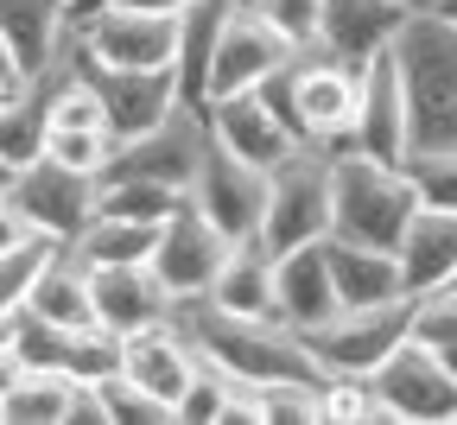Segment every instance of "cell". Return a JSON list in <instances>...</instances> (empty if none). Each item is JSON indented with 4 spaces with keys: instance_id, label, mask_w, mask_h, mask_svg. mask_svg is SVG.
Wrapping results in <instances>:
<instances>
[{
    "instance_id": "cell-1",
    "label": "cell",
    "mask_w": 457,
    "mask_h": 425,
    "mask_svg": "<svg viewBox=\"0 0 457 425\" xmlns=\"http://www.w3.org/2000/svg\"><path fill=\"white\" fill-rule=\"evenodd\" d=\"M171 324H185V337L197 343V355L210 369L236 375V381H324V362L312 355V343L286 324V318H236L216 312L210 298H191V305H171Z\"/></svg>"
},
{
    "instance_id": "cell-2",
    "label": "cell",
    "mask_w": 457,
    "mask_h": 425,
    "mask_svg": "<svg viewBox=\"0 0 457 425\" xmlns=\"http://www.w3.org/2000/svg\"><path fill=\"white\" fill-rule=\"evenodd\" d=\"M400 89H407V153H457V26L432 7L413 13L394 38Z\"/></svg>"
},
{
    "instance_id": "cell-3",
    "label": "cell",
    "mask_w": 457,
    "mask_h": 425,
    "mask_svg": "<svg viewBox=\"0 0 457 425\" xmlns=\"http://www.w3.org/2000/svg\"><path fill=\"white\" fill-rule=\"evenodd\" d=\"M413 216H420V197L394 159H369L350 146L330 153V235L337 241L400 254V235H407Z\"/></svg>"
},
{
    "instance_id": "cell-4",
    "label": "cell",
    "mask_w": 457,
    "mask_h": 425,
    "mask_svg": "<svg viewBox=\"0 0 457 425\" xmlns=\"http://www.w3.org/2000/svg\"><path fill=\"white\" fill-rule=\"evenodd\" d=\"M356 89H362V71L337 64L330 51H293L286 64L261 83V96L293 121V134L305 146H330L343 153L350 146V128H356Z\"/></svg>"
},
{
    "instance_id": "cell-5",
    "label": "cell",
    "mask_w": 457,
    "mask_h": 425,
    "mask_svg": "<svg viewBox=\"0 0 457 425\" xmlns=\"http://www.w3.org/2000/svg\"><path fill=\"white\" fill-rule=\"evenodd\" d=\"M330 235V146H299L267 171L261 241L273 254H293Z\"/></svg>"
},
{
    "instance_id": "cell-6",
    "label": "cell",
    "mask_w": 457,
    "mask_h": 425,
    "mask_svg": "<svg viewBox=\"0 0 457 425\" xmlns=\"http://www.w3.org/2000/svg\"><path fill=\"white\" fill-rule=\"evenodd\" d=\"M77 45L89 64L102 71H171V51H179V13H153V7H96V13H71Z\"/></svg>"
},
{
    "instance_id": "cell-7",
    "label": "cell",
    "mask_w": 457,
    "mask_h": 425,
    "mask_svg": "<svg viewBox=\"0 0 457 425\" xmlns=\"http://www.w3.org/2000/svg\"><path fill=\"white\" fill-rule=\"evenodd\" d=\"M204 146H210L204 108L179 102L159 128H146V134H134V140H114L108 165L96 171V185H114V178H153V185L191 191V178H197V165H204Z\"/></svg>"
},
{
    "instance_id": "cell-8",
    "label": "cell",
    "mask_w": 457,
    "mask_h": 425,
    "mask_svg": "<svg viewBox=\"0 0 457 425\" xmlns=\"http://www.w3.org/2000/svg\"><path fill=\"white\" fill-rule=\"evenodd\" d=\"M312 355L324 362V375H375L381 362L413 337V298H387V305H356L337 312L318 330H299Z\"/></svg>"
},
{
    "instance_id": "cell-9",
    "label": "cell",
    "mask_w": 457,
    "mask_h": 425,
    "mask_svg": "<svg viewBox=\"0 0 457 425\" xmlns=\"http://www.w3.org/2000/svg\"><path fill=\"white\" fill-rule=\"evenodd\" d=\"M369 381H375L387 419H407V425H457V375L438 362V349L420 343V337L400 343Z\"/></svg>"
},
{
    "instance_id": "cell-10",
    "label": "cell",
    "mask_w": 457,
    "mask_h": 425,
    "mask_svg": "<svg viewBox=\"0 0 457 425\" xmlns=\"http://www.w3.org/2000/svg\"><path fill=\"white\" fill-rule=\"evenodd\" d=\"M222 261H228V235H222V229H216L191 197L159 222V241H153V273H159V286L171 292V305H191V298H204V292L216 286Z\"/></svg>"
},
{
    "instance_id": "cell-11",
    "label": "cell",
    "mask_w": 457,
    "mask_h": 425,
    "mask_svg": "<svg viewBox=\"0 0 457 425\" xmlns=\"http://www.w3.org/2000/svg\"><path fill=\"white\" fill-rule=\"evenodd\" d=\"M286 57H293V45L254 13V0H228V13L216 26V51H210V102L261 89Z\"/></svg>"
},
{
    "instance_id": "cell-12",
    "label": "cell",
    "mask_w": 457,
    "mask_h": 425,
    "mask_svg": "<svg viewBox=\"0 0 457 425\" xmlns=\"http://www.w3.org/2000/svg\"><path fill=\"white\" fill-rule=\"evenodd\" d=\"M13 204L26 210V222L51 241H77L96 222V171H71L57 159H32L26 171H13Z\"/></svg>"
},
{
    "instance_id": "cell-13",
    "label": "cell",
    "mask_w": 457,
    "mask_h": 425,
    "mask_svg": "<svg viewBox=\"0 0 457 425\" xmlns=\"http://www.w3.org/2000/svg\"><path fill=\"white\" fill-rule=\"evenodd\" d=\"M228 241H248L261 235V210H267V171L236 159V153H222L216 140L204 146V165L191 178V191H185Z\"/></svg>"
},
{
    "instance_id": "cell-14",
    "label": "cell",
    "mask_w": 457,
    "mask_h": 425,
    "mask_svg": "<svg viewBox=\"0 0 457 425\" xmlns=\"http://www.w3.org/2000/svg\"><path fill=\"white\" fill-rule=\"evenodd\" d=\"M204 121H210V140H216L222 153H236V159H248V165H261V171H273L286 153L305 146V140L293 134V121H286L261 89L204 102Z\"/></svg>"
},
{
    "instance_id": "cell-15",
    "label": "cell",
    "mask_w": 457,
    "mask_h": 425,
    "mask_svg": "<svg viewBox=\"0 0 457 425\" xmlns=\"http://www.w3.org/2000/svg\"><path fill=\"white\" fill-rule=\"evenodd\" d=\"M89 312L102 330L128 337V330L171 318V292L159 286L153 261H102V267H89Z\"/></svg>"
},
{
    "instance_id": "cell-16",
    "label": "cell",
    "mask_w": 457,
    "mask_h": 425,
    "mask_svg": "<svg viewBox=\"0 0 457 425\" xmlns=\"http://www.w3.org/2000/svg\"><path fill=\"white\" fill-rule=\"evenodd\" d=\"M407 20L413 13L400 7V0H324L318 7V51H330L337 64H350V71H362L369 57L394 51Z\"/></svg>"
},
{
    "instance_id": "cell-17",
    "label": "cell",
    "mask_w": 457,
    "mask_h": 425,
    "mask_svg": "<svg viewBox=\"0 0 457 425\" xmlns=\"http://www.w3.org/2000/svg\"><path fill=\"white\" fill-rule=\"evenodd\" d=\"M350 153L369 159H407V89H400V64L394 51L362 64V89H356V128H350Z\"/></svg>"
},
{
    "instance_id": "cell-18",
    "label": "cell",
    "mask_w": 457,
    "mask_h": 425,
    "mask_svg": "<svg viewBox=\"0 0 457 425\" xmlns=\"http://www.w3.org/2000/svg\"><path fill=\"white\" fill-rule=\"evenodd\" d=\"M89 77H96V96H102V114H108L114 140H134V134L159 128V121L179 108V77L171 71H102V64H89Z\"/></svg>"
},
{
    "instance_id": "cell-19",
    "label": "cell",
    "mask_w": 457,
    "mask_h": 425,
    "mask_svg": "<svg viewBox=\"0 0 457 425\" xmlns=\"http://www.w3.org/2000/svg\"><path fill=\"white\" fill-rule=\"evenodd\" d=\"M121 375H134L153 400L179 406V394L191 388L197 375V343L185 337V324H146V330H128L121 337Z\"/></svg>"
},
{
    "instance_id": "cell-20",
    "label": "cell",
    "mask_w": 457,
    "mask_h": 425,
    "mask_svg": "<svg viewBox=\"0 0 457 425\" xmlns=\"http://www.w3.org/2000/svg\"><path fill=\"white\" fill-rule=\"evenodd\" d=\"M273 298L293 330H318L337 318V286H330V254L324 241H305L293 254H273Z\"/></svg>"
},
{
    "instance_id": "cell-21",
    "label": "cell",
    "mask_w": 457,
    "mask_h": 425,
    "mask_svg": "<svg viewBox=\"0 0 457 425\" xmlns=\"http://www.w3.org/2000/svg\"><path fill=\"white\" fill-rule=\"evenodd\" d=\"M0 38H7L20 77L38 83L71 38V0H0Z\"/></svg>"
},
{
    "instance_id": "cell-22",
    "label": "cell",
    "mask_w": 457,
    "mask_h": 425,
    "mask_svg": "<svg viewBox=\"0 0 457 425\" xmlns=\"http://www.w3.org/2000/svg\"><path fill=\"white\" fill-rule=\"evenodd\" d=\"M324 254H330L337 312L387 305V298H413L407 279H400V254H387V248H362V241H337V235H324Z\"/></svg>"
},
{
    "instance_id": "cell-23",
    "label": "cell",
    "mask_w": 457,
    "mask_h": 425,
    "mask_svg": "<svg viewBox=\"0 0 457 425\" xmlns=\"http://www.w3.org/2000/svg\"><path fill=\"white\" fill-rule=\"evenodd\" d=\"M216 312H236V318H279V298H273V248L261 235L248 241H228V261L216 273V286L204 292Z\"/></svg>"
},
{
    "instance_id": "cell-24",
    "label": "cell",
    "mask_w": 457,
    "mask_h": 425,
    "mask_svg": "<svg viewBox=\"0 0 457 425\" xmlns=\"http://www.w3.org/2000/svg\"><path fill=\"white\" fill-rule=\"evenodd\" d=\"M457 273V210H420L400 235V279L407 292H432Z\"/></svg>"
},
{
    "instance_id": "cell-25",
    "label": "cell",
    "mask_w": 457,
    "mask_h": 425,
    "mask_svg": "<svg viewBox=\"0 0 457 425\" xmlns=\"http://www.w3.org/2000/svg\"><path fill=\"white\" fill-rule=\"evenodd\" d=\"M26 312L64 324V330L96 324V312H89V261L71 248V241H57V248H51V261H45V273H38L32 298H26Z\"/></svg>"
},
{
    "instance_id": "cell-26",
    "label": "cell",
    "mask_w": 457,
    "mask_h": 425,
    "mask_svg": "<svg viewBox=\"0 0 457 425\" xmlns=\"http://www.w3.org/2000/svg\"><path fill=\"white\" fill-rule=\"evenodd\" d=\"M228 13V0H191L179 13V51H171V77H179V102L204 108L210 102V51H216V26Z\"/></svg>"
},
{
    "instance_id": "cell-27",
    "label": "cell",
    "mask_w": 457,
    "mask_h": 425,
    "mask_svg": "<svg viewBox=\"0 0 457 425\" xmlns=\"http://www.w3.org/2000/svg\"><path fill=\"white\" fill-rule=\"evenodd\" d=\"M45 134H51V121H45L38 83H26V89H13L7 102H0V159H7L13 171L45 159Z\"/></svg>"
},
{
    "instance_id": "cell-28",
    "label": "cell",
    "mask_w": 457,
    "mask_h": 425,
    "mask_svg": "<svg viewBox=\"0 0 457 425\" xmlns=\"http://www.w3.org/2000/svg\"><path fill=\"white\" fill-rule=\"evenodd\" d=\"M153 241H159V222H134V216H96L71 248L102 267V261H153Z\"/></svg>"
},
{
    "instance_id": "cell-29",
    "label": "cell",
    "mask_w": 457,
    "mask_h": 425,
    "mask_svg": "<svg viewBox=\"0 0 457 425\" xmlns=\"http://www.w3.org/2000/svg\"><path fill=\"white\" fill-rule=\"evenodd\" d=\"M185 204V191L153 185V178H114V185H96V216H134V222H165Z\"/></svg>"
},
{
    "instance_id": "cell-30",
    "label": "cell",
    "mask_w": 457,
    "mask_h": 425,
    "mask_svg": "<svg viewBox=\"0 0 457 425\" xmlns=\"http://www.w3.org/2000/svg\"><path fill=\"white\" fill-rule=\"evenodd\" d=\"M96 388V406H102V425H159V419H171V406L165 400H153L134 375H102V381H89Z\"/></svg>"
},
{
    "instance_id": "cell-31",
    "label": "cell",
    "mask_w": 457,
    "mask_h": 425,
    "mask_svg": "<svg viewBox=\"0 0 457 425\" xmlns=\"http://www.w3.org/2000/svg\"><path fill=\"white\" fill-rule=\"evenodd\" d=\"M400 171H407L420 210H457V153H451V146L407 153V159H400Z\"/></svg>"
},
{
    "instance_id": "cell-32",
    "label": "cell",
    "mask_w": 457,
    "mask_h": 425,
    "mask_svg": "<svg viewBox=\"0 0 457 425\" xmlns=\"http://www.w3.org/2000/svg\"><path fill=\"white\" fill-rule=\"evenodd\" d=\"M51 248H57L51 235H32V241H20V248H0V312H26V298H32Z\"/></svg>"
},
{
    "instance_id": "cell-33",
    "label": "cell",
    "mask_w": 457,
    "mask_h": 425,
    "mask_svg": "<svg viewBox=\"0 0 457 425\" xmlns=\"http://www.w3.org/2000/svg\"><path fill=\"white\" fill-rule=\"evenodd\" d=\"M318 419L350 425V419H387V412H381V394L369 375H324L318 381Z\"/></svg>"
},
{
    "instance_id": "cell-34",
    "label": "cell",
    "mask_w": 457,
    "mask_h": 425,
    "mask_svg": "<svg viewBox=\"0 0 457 425\" xmlns=\"http://www.w3.org/2000/svg\"><path fill=\"white\" fill-rule=\"evenodd\" d=\"M13 355L26 362V369H57V375H64L71 330L51 324V318H38V312H20V318H13Z\"/></svg>"
},
{
    "instance_id": "cell-35",
    "label": "cell",
    "mask_w": 457,
    "mask_h": 425,
    "mask_svg": "<svg viewBox=\"0 0 457 425\" xmlns=\"http://www.w3.org/2000/svg\"><path fill=\"white\" fill-rule=\"evenodd\" d=\"M114 153V134L108 128H51L45 134V159L71 165V171H102Z\"/></svg>"
},
{
    "instance_id": "cell-36",
    "label": "cell",
    "mask_w": 457,
    "mask_h": 425,
    "mask_svg": "<svg viewBox=\"0 0 457 425\" xmlns=\"http://www.w3.org/2000/svg\"><path fill=\"white\" fill-rule=\"evenodd\" d=\"M318 7L324 0H254V13L293 45V51H312L318 45Z\"/></svg>"
},
{
    "instance_id": "cell-37",
    "label": "cell",
    "mask_w": 457,
    "mask_h": 425,
    "mask_svg": "<svg viewBox=\"0 0 457 425\" xmlns=\"http://www.w3.org/2000/svg\"><path fill=\"white\" fill-rule=\"evenodd\" d=\"M413 337L420 343H451L457 337V292L451 286H432L413 298Z\"/></svg>"
},
{
    "instance_id": "cell-38",
    "label": "cell",
    "mask_w": 457,
    "mask_h": 425,
    "mask_svg": "<svg viewBox=\"0 0 457 425\" xmlns=\"http://www.w3.org/2000/svg\"><path fill=\"white\" fill-rule=\"evenodd\" d=\"M38 229L26 222V210L13 204V191H0V248H20V241H32Z\"/></svg>"
},
{
    "instance_id": "cell-39",
    "label": "cell",
    "mask_w": 457,
    "mask_h": 425,
    "mask_svg": "<svg viewBox=\"0 0 457 425\" xmlns=\"http://www.w3.org/2000/svg\"><path fill=\"white\" fill-rule=\"evenodd\" d=\"M0 89H26V77H20V64H13V51H7V38H0Z\"/></svg>"
},
{
    "instance_id": "cell-40",
    "label": "cell",
    "mask_w": 457,
    "mask_h": 425,
    "mask_svg": "<svg viewBox=\"0 0 457 425\" xmlns=\"http://www.w3.org/2000/svg\"><path fill=\"white\" fill-rule=\"evenodd\" d=\"M20 375H26V362H20V355H13V343H7V349H0V394H7Z\"/></svg>"
},
{
    "instance_id": "cell-41",
    "label": "cell",
    "mask_w": 457,
    "mask_h": 425,
    "mask_svg": "<svg viewBox=\"0 0 457 425\" xmlns=\"http://www.w3.org/2000/svg\"><path fill=\"white\" fill-rule=\"evenodd\" d=\"M128 7H153V13H185L191 0H128Z\"/></svg>"
},
{
    "instance_id": "cell-42",
    "label": "cell",
    "mask_w": 457,
    "mask_h": 425,
    "mask_svg": "<svg viewBox=\"0 0 457 425\" xmlns=\"http://www.w3.org/2000/svg\"><path fill=\"white\" fill-rule=\"evenodd\" d=\"M432 349H438V362H445V369L457 375V337H451V343H432Z\"/></svg>"
},
{
    "instance_id": "cell-43",
    "label": "cell",
    "mask_w": 457,
    "mask_h": 425,
    "mask_svg": "<svg viewBox=\"0 0 457 425\" xmlns=\"http://www.w3.org/2000/svg\"><path fill=\"white\" fill-rule=\"evenodd\" d=\"M13 318H20V312H0V349L13 343Z\"/></svg>"
},
{
    "instance_id": "cell-44",
    "label": "cell",
    "mask_w": 457,
    "mask_h": 425,
    "mask_svg": "<svg viewBox=\"0 0 457 425\" xmlns=\"http://www.w3.org/2000/svg\"><path fill=\"white\" fill-rule=\"evenodd\" d=\"M400 7H407V13H432V7H438V0H400Z\"/></svg>"
},
{
    "instance_id": "cell-45",
    "label": "cell",
    "mask_w": 457,
    "mask_h": 425,
    "mask_svg": "<svg viewBox=\"0 0 457 425\" xmlns=\"http://www.w3.org/2000/svg\"><path fill=\"white\" fill-rule=\"evenodd\" d=\"M438 13H445V20H451V26H457V0H438Z\"/></svg>"
},
{
    "instance_id": "cell-46",
    "label": "cell",
    "mask_w": 457,
    "mask_h": 425,
    "mask_svg": "<svg viewBox=\"0 0 457 425\" xmlns=\"http://www.w3.org/2000/svg\"><path fill=\"white\" fill-rule=\"evenodd\" d=\"M7 185H13V165H7V159H0V191H7Z\"/></svg>"
},
{
    "instance_id": "cell-47",
    "label": "cell",
    "mask_w": 457,
    "mask_h": 425,
    "mask_svg": "<svg viewBox=\"0 0 457 425\" xmlns=\"http://www.w3.org/2000/svg\"><path fill=\"white\" fill-rule=\"evenodd\" d=\"M445 286H451V292H457V273H451V279H445Z\"/></svg>"
},
{
    "instance_id": "cell-48",
    "label": "cell",
    "mask_w": 457,
    "mask_h": 425,
    "mask_svg": "<svg viewBox=\"0 0 457 425\" xmlns=\"http://www.w3.org/2000/svg\"><path fill=\"white\" fill-rule=\"evenodd\" d=\"M77 7H83V0H71V13H77Z\"/></svg>"
},
{
    "instance_id": "cell-49",
    "label": "cell",
    "mask_w": 457,
    "mask_h": 425,
    "mask_svg": "<svg viewBox=\"0 0 457 425\" xmlns=\"http://www.w3.org/2000/svg\"><path fill=\"white\" fill-rule=\"evenodd\" d=\"M0 102H7V89H0Z\"/></svg>"
}]
</instances>
